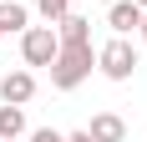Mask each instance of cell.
<instances>
[{
    "label": "cell",
    "mask_w": 147,
    "mask_h": 142,
    "mask_svg": "<svg viewBox=\"0 0 147 142\" xmlns=\"http://www.w3.org/2000/svg\"><path fill=\"white\" fill-rule=\"evenodd\" d=\"M91 66H96V51H91V41H61L56 61H51V86L56 91H76V86L91 76Z\"/></svg>",
    "instance_id": "6da1fadb"
},
{
    "label": "cell",
    "mask_w": 147,
    "mask_h": 142,
    "mask_svg": "<svg viewBox=\"0 0 147 142\" xmlns=\"http://www.w3.org/2000/svg\"><path fill=\"white\" fill-rule=\"evenodd\" d=\"M96 71H102L107 81H132V71H137V46L127 41V36H112V41L96 51Z\"/></svg>",
    "instance_id": "7a4b0ae2"
},
{
    "label": "cell",
    "mask_w": 147,
    "mask_h": 142,
    "mask_svg": "<svg viewBox=\"0 0 147 142\" xmlns=\"http://www.w3.org/2000/svg\"><path fill=\"white\" fill-rule=\"evenodd\" d=\"M56 51H61V36H56L51 20H46V26H26V30H20V56H26V66H51Z\"/></svg>",
    "instance_id": "3957f363"
},
{
    "label": "cell",
    "mask_w": 147,
    "mask_h": 142,
    "mask_svg": "<svg viewBox=\"0 0 147 142\" xmlns=\"http://www.w3.org/2000/svg\"><path fill=\"white\" fill-rule=\"evenodd\" d=\"M30 97H36V76H30V71H5V76H0V101L26 107Z\"/></svg>",
    "instance_id": "277c9868"
},
{
    "label": "cell",
    "mask_w": 147,
    "mask_h": 142,
    "mask_svg": "<svg viewBox=\"0 0 147 142\" xmlns=\"http://www.w3.org/2000/svg\"><path fill=\"white\" fill-rule=\"evenodd\" d=\"M107 26H112V36L137 30V26H142V5H137V0H117V5L107 10Z\"/></svg>",
    "instance_id": "5b68a950"
},
{
    "label": "cell",
    "mask_w": 147,
    "mask_h": 142,
    "mask_svg": "<svg viewBox=\"0 0 147 142\" xmlns=\"http://www.w3.org/2000/svg\"><path fill=\"white\" fill-rule=\"evenodd\" d=\"M86 132H91V142H122V137H127V122H122L117 112H96Z\"/></svg>",
    "instance_id": "8992f818"
},
{
    "label": "cell",
    "mask_w": 147,
    "mask_h": 142,
    "mask_svg": "<svg viewBox=\"0 0 147 142\" xmlns=\"http://www.w3.org/2000/svg\"><path fill=\"white\" fill-rule=\"evenodd\" d=\"M10 137H26V107L0 101V142H10Z\"/></svg>",
    "instance_id": "52a82bcc"
},
{
    "label": "cell",
    "mask_w": 147,
    "mask_h": 142,
    "mask_svg": "<svg viewBox=\"0 0 147 142\" xmlns=\"http://www.w3.org/2000/svg\"><path fill=\"white\" fill-rule=\"evenodd\" d=\"M26 26H30V10L20 0H5L0 5V36H15V30H26Z\"/></svg>",
    "instance_id": "ba28073f"
},
{
    "label": "cell",
    "mask_w": 147,
    "mask_h": 142,
    "mask_svg": "<svg viewBox=\"0 0 147 142\" xmlns=\"http://www.w3.org/2000/svg\"><path fill=\"white\" fill-rule=\"evenodd\" d=\"M56 36H61V41H91V20H86V15H61V20H56Z\"/></svg>",
    "instance_id": "9c48e42d"
},
{
    "label": "cell",
    "mask_w": 147,
    "mask_h": 142,
    "mask_svg": "<svg viewBox=\"0 0 147 142\" xmlns=\"http://www.w3.org/2000/svg\"><path fill=\"white\" fill-rule=\"evenodd\" d=\"M36 10H41L46 20H51V26H56L61 15H71V0H36Z\"/></svg>",
    "instance_id": "30bf717a"
},
{
    "label": "cell",
    "mask_w": 147,
    "mask_h": 142,
    "mask_svg": "<svg viewBox=\"0 0 147 142\" xmlns=\"http://www.w3.org/2000/svg\"><path fill=\"white\" fill-rule=\"evenodd\" d=\"M30 142H66V132H56V127H36V132H30Z\"/></svg>",
    "instance_id": "8fae6325"
},
{
    "label": "cell",
    "mask_w": 147,
    "mask_h": 142,
    "mask_svg": "<svg viewBox=\"0 0 147 142\" xmlns=\"http://www.w3.org/2000/svg\"><path fill=\"white\" fill-rule=\"evenodd\" d=\"M66 142H91V132H66Z\"/></svg>",
    "instance_id": "7c38bea8"
},
{
    "label": "cell",
    "mask_w": 147,
    "mask_h": 142,
    "mask_svg": "<svg viewBox=\"0 0 147 142\" xmlns=\"http://www.w3.org/2000/svg\"><path fill=\"white\" fill-rule=\"evenodd\" d=\"M137 30H142V46H147V10H142V26H137Z\"/></svg>",
    "instance_id": "4fadbf2b"
},
{
    "label": "cell",
    "mask_w": 147,
    "mask_h": 142,
    "mask_svg": "<svg viewBox=\"0 0 147 142\" xmlns=\"http://www.w3.org/2000/svg\"><path fill=\"white\" fill-rule=\"evenodd\" d=\"M137 5H142V10H147V0H137Z\"/></svg>",
    "instance_id": "5bb4252c"
},
{
    "label": "cell",
    "mask_w": 147,
    "mask_h": 142,
    "mask_svg": "<svg viewBox=\"0 0 147 142\" xmlns=\"http://www.w3.org/2000/svg\"><path fill=\"white\" fill-rule=\"evenodd\" d=\"M10 142H20V137H10Z\"/></svg>",
    "instance_id": "9a60e30c"
}]
</instances>
